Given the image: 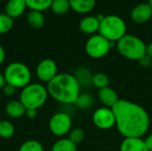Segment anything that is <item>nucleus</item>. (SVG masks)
Masks as SVG:
<instances>
[{"label":"nucleus","mask_w":152,"mask_h":151,"mask_svg":"<svg viewBox=\"0 0 152 151\" xmlns=\"http://www.w3.org/2000/svg\"><path fill=\"white\" fill-rule=\"evenodd\" d=\"M70 9L77 13H87L96 4V0H69Z\"/></svg>","instance_id":"17"},{"label":"nucleus","mask_w":152,"mask_h":151,"mask_svg":"<svg viewBox=\"0 0 152 151\" xmlns=\"http://www.w3.org/2000/svg\"><path fill=\"white\" fill-rule=\"evenodd\" d=\"M45 16L42 12L30 10L27 15L28 24L35 29L41 28L45 25Z\"/></svg>","instance_id":"18"},{"label":"nucleus","mask_w":152,"mask_h":151,"mask_svg":"<svg viewBox=\"0 0 152 151\" xmlns=\"http://www.w3.org/2000/svg\"><path fill=\"white\" fill-rule=\"evenodd\" d=\"M37 109H26V116L28 117V118H35L37 117Z\"/></svg>","instance_id":"31"},{"label":"nucleus","mask_w":152,"mask_h":151,"mask_svg":"<svg viewBox=\"0 0 152 151\" xmlns=\"http://www.w3.org/2000/svg\"><path fill=\"white\" fill-rule=\"evenodd\" d=\"M145 144L147 146V149L149 151H152V133L147 136V138L144 140Z\"/></svg>","instance_id":"32"},{"label":"nucleus","mask_w":152,"mask_h":151,"mask_svg":"<svg viewBox=\"0 0 152 151\" xmlns=\"http://www.w3.org/2000/svg\"><path fill=\"white\" fill-rule=\"evenodd\" d=\"M93 122L102 130H109L116 125V118L112 109L99 108L93 114Z\"/></svg>","instance_id":"9"},{"label":"nucleus","mask_w":152,"mask_h":151,"mask_svg":"<svg viewBox=\"0 0 152 151\" xmlns=\"http://www.w3.org/2000/svg\"><path fill=\"white\" fill-rule=\"evenodd\" d=\"M146 54L149 55L152 59V42L150 43L149 44H147V48H146Z\"/></svg>","instance_id":"35"},{"label":"nucleus","mask_w":152,"mask_h":151,"mask_svg":"<svg viewBox=\"0 0 152 151\" xmlns=\"http://www.w3.org/2000/svg\"><path fill=\"white\" fill-rule=\"evenodd\" d=\"M88 72L89 71H87L85 69H80L79 71H78V73H77V75L75 76L76 78L77 79L78 83L80 84V85L88 83V81L92 83V77H93V76H91Z\"/></svg>","instance_id":"28"},{"label":"nucleus","mask_w":152,"mask_h":151,"mask_svg":"<svg viewBox=\"0 0 152 151\" xmlns=\"http://www.w3.org/2000/svg\"><path fill=\"white\" fill-rule=\"evenodd\" d=\"M131 19L137 24L149 21L152 17V8L148 3H141L135 5L131 11Z\"/></svg>","instance_id":"11"},{"label":"nucleus","mask_w":152,"mask_h":151,"mask_svg":"<svg viewBox=\"0 0 152 151\" xmlns=\"http://www.w3.org/2000/svg\"><path fill=\"white\" fill-rule=\"evenodd\" d=\"M120 151H149L145 141L142 138H124L120 145Z\"/></svg>","instance_id":"15"},{"label":"nucleus","mask_w":152,"mask_h":151,"mask_svg":"<svg viewBox=\"0 0 152 151\" xmlns=\"http://www.w3.org/2000/svg\"><path fill=\"white\" fill-rule=\"evenodd\" d=\"M98 33L110 42L117 43L126 35V25L121 17L114 14L107 15L100 22Z\"/></svg>","instance_id":"4"},{"label":"nucleus","mask_w":152,"mask_h":151,"mask_svg":"<svg viewBox=\"0 0 152 151\" xmlns=\"http://www.w3.org/2000/svg\"><path fill=\"white\" fill-rule=\"evenodd\" d=\"M36 75L39 81L49 83L58 75L57 64L52 59H44L37 66Z\"/></svg>","instance_id":"10"},{"label":"nucleus","mask_w":152,"mask_h":151,"mask_svg":"<svg viewBox=\"0 0 152 151\" xmlns=\"http://www.w3.org/2000/svg\"><path fill=\"white\" fill-rule=\"evenodd\" d=\"M79 29L86 35H95L99 32L100 21L96 16H86L79 22Z\"/></svg>","instance_id":"13"},{"label":"nucleus","mask_w":152,"mask_h":151,"mask_svg":"<svg viewBox=\"0 0 152 151\" xmlns=\"http://www.w3.org/2000/svg\"><path fill=\"white\" fill-rule=\"evenodd\" d=\"M80 84L75 76L60 73L46 86L48 94L62 104H75L80 94Z\"/></svg>","instance_id":"2"},{"label":"nucleus","mask_w":152,"mask_h":151,"mask_svg":"<svg viewBox=\"0 0 152 151\" xmlns=\"http://www.w3.org/2000/svg\"><path fill=\"white\" fill-rule=\"evenodd\" d=\"M19 151H44V147L38 141L28 140L20 145Z\"/></svg>","instance_id":"25"},{"label":"nucleus","mask_w":152,"mask_h":151,"mask_svg":"<svg viewBox=\"0 0 152 151\" xmlns=\"http://www.w3.org/2000/svg\"><path fill=\"white\" fill-rule=\"evenodd\" d=\"M118 131L124 138H142L148 132L151 119L142 106L127 100H120L113 106Z\"/></svg>","instance_id":"1"},{"label":"nucleus","mask_w":152,"mask_h":151,"mask_svg":"<svg viewBox=\"0 0 152 151\" xmlns=\"http://www.w3.org/2000/svg\"><path fill=\"white\" fill-rule=\"evenodd\" d=\"M113 44L98 33L91 36L86 41V53L93 59H101L109 53Z\"/></svg>","instance_id":"7"},{"label":"nucleus","mask_w":152,"mask_h":151,"mask_svg":"<svg viewBox=\"0 0 152 151\" xmlns=\"http://www.w3.org/2000/svg\"><path fill=\"white\" fill-rule=\"evenodd\" d=\"M50 8L54 14L64 15L70 10L69 0H53Z\"/></svg>","instance_id":"20"},{"label":"nucleus","mask_w":152,"mask_h":151,"mask_svg":"<svg viewBox=\"0 0 152 151\" xmlns=\"http://www.w3.org/2000/svg\"><path fill=\"white\" fill-rule=\"evenodd\" d=\"M109 84H110V77L102 72L96 73L92 77V85L94 87L98 88L99 90L109 86Z\"/></svg>","instance_id":"23"},{"label":"nucleus","mask_w":152,"mask_h":151,"mask_svg":"<svg viewBox=\"0 0 152 151\" xmlns=\"http://www.w3.org/2000/svg\"><path fill=\"white\" fill-rule=\"evenodd\" d=\"M138 62L140 63V65H141L142 67H143V68H148V67H150V66L151 65L152 59L149 56V55L145 54V55H143V56L138 61Z\"/></svg>","instance_id":"29"},{"label":"nucleus","mask_w":152,"mask_h":151,"mask_svg":"<svg viewBox=\"0 0 152 151\" xmlns=\"http://www.w3.org/2000/svg\"><path fill=\"white\" fill-rule=\"evenodd\" d=\"M13 27V19L6 13H0V34L9 32Z\"/></svg>","instance_id":"24"},{"label":"nucleus","mask_w":152,"mask_h":151,"mask_svg":"<svg viewBox=\"0 0 152 151\" xmlns=\"http://www.w3.org/2000/svg\"><path fill=\"white\" fill-rule=\"evenodd\" d=\"M48 92L45 86L39 83H30L24 88L20 94V101L26 109H38L48 98Z\"/></svg>","instance_id":"3"},{"label":"nucleus","mask_w":152,"mask_h":151,"mask_svg":"<svg viewBox=\"0 0 152 151\" xmlns=\"http://www.w3.org/2000/svg\"><path fill=\"white\" fill-rule=\"evenodd\" d=\"M15 133V128L14 125L7 121V120H3L0 121V137L3 139H10L13 136Z\"/></svg>","instance_id":"22"},{"label":"nucleus","mask_w":152,"mask_h":151,"mask_svg":"<svg viewBox=\"0 0 152 151\" xmlns=\"http://www.w3.org/2000/svg\"><path fill=\"white\" fill-rule=\"evenodd\" d=\"M93 103H94V99L90 94L80 93L75 104L80 109H89L93 105Z\"/></svg>","instance_id":"26"},{"label":"nucleus","mask_w":152,"mask_h":151,"mask_svg":"<svg viewBox=\"0 0 152 151\" xmlns=\"http://www.w3.org/2000/svg\"><path fill=\"white\" fill-rule=\"evenodd\" d=\"M4 76L7 85L15 89L24 88L31 81V71L28 67L20 61L9 63L4 71Z\"/></svg>","instance_id":"6"},{"label":"nucleus","mask_w":152,"mask_h":151,"mask_svg":"<svg viewBox=\"0 0 152 151\" xmlns=\"http://www.w3.org/2000/svg\"><path fill=\"white\" fill-rule=\"evenodd\" d=\"M4 60H5V51L4 47L0 44V66L4 63Z\"/></svg>","instance_id":"33"},{"label":"nucleus","mask_w":152,"mask_h":151,"mask_svg":"<svg viewBox=\"0 0 152 151\" xmlns=\"http://www.w3.org/2000/svg\"><path fill=\"white\" fill-rule=\"evenodd\" d=\"M51 151H77V147L69 138H62L53 143Z\"/></svg>","instance_id":"19"},{"label":"nucleus","mask_w":152,"mask_h":151,"mask_svg":"<svg viewBox=\"0 0 152 151\" xmlns=\"http://www.w3.org/2000/svg\"><path fill=\"white\" fill-rule=\"evenodd\" d=\"M148 4H149V5H150V6L152 8V0H149Z\"/></svg>","instance_id":"36"},{"label":"nucleus","mask_w":152,"mask_h":151,"mask_svg":"<svg viewBox=\"0 0 152 151\" xmlns=\"http://www.w3.org/2000/svg\"><path fill=\"white\" fill-rule=\"evenodd\" d=\"M72 120L69 114L65 112H57L52 116L49 121V129L56 136H63L71 130Z\"/></svg>","instance_id":"8"},{"label":"nucleus","mask_w":152,"mask_h":151,"mask_svg":"<svg viewBox=\"0 0 152 151\" xmlns=\"http://www.w3.org/2000/svg\"><path fill=\"white\" fill-rule=\"evenodd\" d=\"M117 48L124 58L138 61L146 54L147 44L140 37L126 34L117 42Z\"/></svg>","instance_id":"5"},{"label":"nucleus","mask_w":152,"mask_h":151,"mask_svg":"<svg viewBox=\"0 0 152 151\" xmlns=\"http://www.w3.org/2000/svg\"><path fill=\"white\" fill-rule=\"evenodd\" d=\"M69 133V139L72 142H74L76 145L81 143L84 141L85 136H86L84 130L81 128H74V129L70 130V132Z\"/></svg>","instance_id":"27"},{"label":"nucleus","mask_w":152,"mask_h":151,"mask_svg":"<svg viewBox=\"0 0 152 151\" xmlns=\"http://www.w3.org/2000/svg\"><path fill=\"white\" fill-rule=\"evenodd\" d=\"M5 85H6V82H5L4 73H0V90H2L4 87Z\"/></svg>","instance_id":"34"},{"label":"nucleus","mask_w":152,"mask_h":151,"mask_svg":"<svg viewBox=\"0 0 152 151\" xmlns=\"http://www.w3.org/2000/svg\"><path fill=\"white\" fill-rule=\"evenodd\" d=\"M53 0H25L27 7L30 10L43 12L51 7Z\"/></svg>","instance_id":"21"},{"label":"nucleus","mask_w":152,"mask_h":151,"mask_svg":"<svg viewBox=\"0 0 152 151\" xmlns=\"http://www.w3.org/2000/svg\"><path fill=\"white\" fill-rule=\"evenodd\" d=\"M2 91H3V93L5 95V96H7V97H11V96H12L14 93H15V91H16V89L13 87V86H12V85H4V87L2 89Z\"/></svg>","instance_id":"30"},{"label":"nucleus","mask_w":152,"mask_h":151,"mask_svg":"<svg viewBox=\"0 0 152 151\" xmlns=\"http://www.w3.org/2000/svg\"><path fill=\"white\" fill-rule=\"evenodd\" d=\"M5 112L6 115L11 118H20L25 116L26 108L20 100H13L6 104Z\"/></svg>","instance_id":"16"},{"label":"nucleus","mask_w":152,"mask_h":151,"mask_svg":"<svg viewBox=\"0 0 152 151\" xmlns=\"http://www.w3.org/2000/svg\"><path fill=\"white\" fill-rule=\"evenodd\" d=\"M98 99L105 108L109 109H112L119 101L117 92L110 86L102 88L98 91Z\"/></svg>","instance_id":"12"},{"label":"nucleus","mask_w":152,"mask_h":151,"mask_svg":"<svg viewBox=\"0 0 152 151\" xmlns=\"http://www.w3.org/2000/svg\"><path fill=\"white\" fill-rule=\"evenodd\" d=\"M0 121H1V120H0Z\"/></svg>","instance_id":"37"},{"label":"nucleus","mask_w":152,"mask_h":151,"mask_svg":"<svg viewBox=\"0 0 152 151\" xmlns=\"http://www.w3.org/2000/svg\"><path fill=\"white\" fill-rule=\"evenodd\" d=\"M27 8L25 0H8L4 7V13L12 19L21 16Z\"/></svg>","instance_id":"14"}]
</instances>
